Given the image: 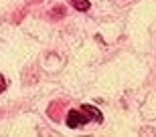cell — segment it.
Wrapping results in <instances>:
<instances>
[{
  "label": "cell",
  "instance_id": "6da1fadb",
  "mask_svg": "<svg viewBox=\"0 0 156 137\" xmlns=\"http://www.w3.org/2000/svg\"><path fill=\"white\" fill-rule=\"evenodd\" d=\"M89 117H87V113L81 109V111H77V109H73V111H69L67 113V127H71V129H77V127H83L85 123H89Z\"/></svg>",
  "mask_w": 156,
  "mask_h": 137
},
{
  "label": "cell",
  "instance_id": "7a4b0ae2",
  "mask_svg": "<svg viewBox=\"0 0 156 137\" xmlns=\"http://www.w3.org/2000/svg\"><path fill=\"white\" fill-rule=\"evenodd\" d=\"M81 109L87 113V117H89L91 121H95V123H101V121H104V115H101V111H99V109H95L93 105L85 103V105H81Z\"/></svg>",
  "mask_w": 156,
  "mask_h": 137
},
{
  "label": "cell",
  "instance_id": "3957f363",
  "mask_svg": "<svg viewBox=\"0 0 156 137\" xmlns=\"http://www.w3.org/2000/svg\"><path fill=\"white\" fill-rule=\"evenodd\" d=\"M71 2V6L75 8V10H79V12H85V10H89V0H69Z\"/></svg>",
  "mask_w": 156,
  "mask_h": 137
},
{
  "label": "cell",
  "instance_id": "277c9868",
  "mask_svg": "<svg viewBox=\"0 0 156 137\" xmlns=\"http://www.w3.org/2000/svg\"><path fill=\"white\" fill-rule=\"evenodd\" d=\"M4 89H6V81H4V77L0 75V93L4 91Z\"/></svg>",
  "mask_w": 156,
  "mask_h": 137
}]
</instances>
